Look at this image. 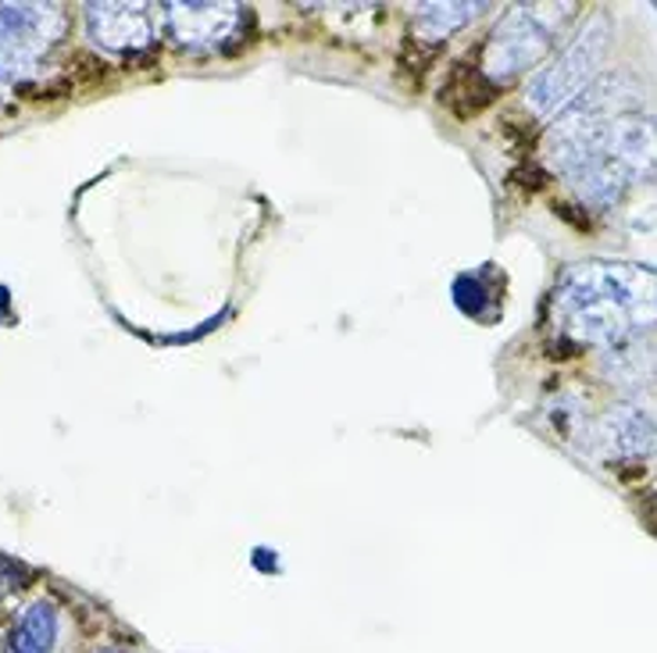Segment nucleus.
Returning <instances> with one entry per match:
<instances>
[{
    "mask_svg": "<svg viewBox=\"0 0 657 653\" xmlns=\"http://www.w3.org/2000/svg\"><path fill=\"white\" fill-rule=\"evenodd\" d=\"M69 32L61 4H0V82H26Z\"/></svg>",
    "mask_w": 657,
    "mask_h": 653,
    "instance_id": "3",
    "label": "nucleus"
},
{
    "mask_svg": "<svg viewBox=\"0 0 657 653\" xmlns=\"http://www.w3.org/2000/svg\"><path fill=\"white\" fill-rule=\"evenodd\" d=\"M608 50V19L594 14L589 26L576 40L565 47V55L547 65L544 72H536L526 86V100L536 115H554L558 118L571 100L583 97L597 79V68Z\"/></svg>",
    "mask_w": 657,
    "mask_h": 653,
    "instance_id": "4",
    "label": "nucleus"
},
{
    "mask_svg": "<svg viewBox=\"0 0 657 653\" xmlns=\"http://www.w3.org/2000/svg\"><path fill=\"white\" fill-rule=\"evenodd\" d=\"M654 11H657V4H654Z\"/></svg>",
    "mask_w": 657,
    "mask_h": 653,
    "instance_id": "12",
    "label": "nucleus"
},
{
    "mask_svg": "<svg viewBox=\"0 0 657 653\" xmlns=\"http://www.w3.org/2000/svg\"><path fill=\"white\" fill-rule=\"evenodd\" d=\"M550 325L586 347H626L657 329V271L629 261L571 265L550 294Z\"/></svg>",
    "mask_w": 657,
    "mask_h": 653,
    "instance_id": "1",
    "label": "nucleus"
},
{
    "mask_svg": "<svg viewBox=\"0 0 657 653\" xmlns=\"http://www.w3.org/2000/svg\"><path fill=\"white\" fill-rule=\"evenodd\" d=\"M11 653H54L58 646V607L37 600L22 611L19 625L11 629Z\"/></svg>",
    "mask_w": 657,
    "mask_h": 653,
    "instance_id": "8",
    "label": "nucleus"
},
{
    "mask_svg": "<svg viewBox=\"0 0 657 653\" xmlns=\"http://www.w3.org/2000/svg\"><path fill=\"white\" fill-rule=\"evenodd\" d=\"M486 4H422L415 11V29L422 32L426 40H444L450 32H458L461 26H468Z\"/></svg>",
    "mask_w": 657,
    "mask_h": 653,
    "instance_id": "9",
    "label": "nucleus"
},
{
    "mask_svg": "<svg viewBox=\"0 0 657 653\" xmlns=\"http://www.w3.org/2000/svg\"><path fill=\"white\" fill-rule=\"evenodd\" d=\"M576 11V4H515L504 19L494 26L490 40L482 47V76L504 86L518 79L521 72H529L532 65H540V58L554 47L561 22Z\"/></svg>",
    "mask_w": 657,
    "mask_h": 653,
    "instance_id": "2",
    "label": "nucleus"
},
{
    "mask_svg": "<svg viewBox=\"0 0 657 653\" xmlns=\"http://www.w3.org/2000/svg\"><path fill=\"white\" fill-rule=\"evenodd\" d=\"M650 504H654V518H657V489H654V496H650Z\"/></svg>",
    "mask_w": 657,
    "mask_h": 653,
    "instance_id": "11",
    "label": "nucleus"
},
{
    "mask_svg": "<svg viewBox=\"0 0 657 653\" xmlns=\"http://www.w3.org/2000/svg\"><path fill=\"white\" fill-rule=\"evenodd\" d=\"M597 439H604V446L615 457L639 461L657 451V425L647 410H639L633 404H618L597 422Z\"/></svg>",
    "mask_w": 657,
    "mask_h": 653,
    "instance_id": "7",
    "label": "nucleus"
},
{
    "mask_svg": "<svg viewBox=\"0 0 657 653\" xmlns=\"http://www.w3.org/2000/svg\"><path fill=\"white\" fill-rule=\"evenodd\" d=\"M240 4H165L168 29L179 47L187 50H218L232 43L243 29Z\"/></svg>",
    "mask_w": 657,
    "mask_h": 653,
    "instance_id": "5",
    "label": "nucleus"
},
{
    "mask_svg": "<svg viewBox=\"0 0 657 653\" xmlns=\"http://www.w3.org/2000/svg\"><path fill=\"white\" fill-rule=\"evenodd\" d=\"M97 653H129V650H118V646H104V650H97Z\"/></svg>",
    "mask_w": 657,
    "mask_h": 653,
    "instance_id": "10",
    "label": "nucleus"
},
{
    "mask_svg": "<svg viewBox=\"0 0 657 653\" xmlns=\"http://www.w3.org/2000/svg\"><path fill=\"white\" fill-rule=\"evenodd\" d=\"M90 40L115 55H137L155 43V22L143 4H87Z\"/></svg>",
    "mask_w": 657,
    "mask_h": 653,
    "instance_id": "6",
    "label": "nucleus"
}]
</instances>
